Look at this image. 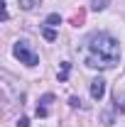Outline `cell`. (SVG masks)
Wrapping results in <instances>:
<instances>
[{
    "mask_svg": "<svg viewBox=\"0 0 125 127\" xmlns=\"http://www.w3.org/2000/svg\"><path fill=\"white\" fill-rule=\"evenodd\" d=\"M54 103V95L47 93V95H42V100H39V105H37V115L39 117H47L49 115V105Z\"/></svg>",
    "mask_w": 125,
    "mask_h": 127,
    "instance_id": "4",
    "label": "cell"
},
{
    "mask_svg": "<svg viewBox=\"0 0 125 127\" xmlns=\"http://www.w3.org/2000/svg\"><path fill=\"white\" fill-rule=\"evenodd\" d=\"M69 71H71V64L64 61L62 64V71H59V81H66V78H69Z\"/></svg>",
    "mask_w": 125,
    "mask_h": 127,
    "instance_id": "5",
    "label": "cell"
},
{
    "mask_svg": "<svg viewBox=\"0 0 125 127\" xmlns=\"http://www.w3.org/2000/svg\"><path fill=\"white\" fill-rule=\"evenodd\" d=\"M83 61L88 68H113L120 61V47L118 39L108 32H98L86 44V56Z\"/></svg>",
    "mask_w": 125,
    "mask_h": 127,
    "instance_id": "1",
    "label": "cell"
},
{
    "mask_svg": "<svg viewBox=\"0 0 125 127\" xmlns=\"http://www.w3.org/2000/svg\"><path fill=\"white\" fill-rule=\"evenodd\" d=\"M12 54H15V59H20V64H25V66H37V64H39L37 54L30 49L27 42H17L15 49H12Z\"/></svg>",
    "mask_w": 125,
    "mask_h": 127,
    "instance_id": "2",
    "label": "cell"
},
{
    "mask_svg": "<svg viewBox=\"0 0 125 127\" xmlns=\"http://www.w3.org/2000/svg\"><path fill=\"white\" fill-rule=\"evenodd\" d=\"M59 22H62V17H59V15H49V17H47V22H44V25H47V27H52V30H54V27H57Z\"/></svg>",
    "mask_w": 125,
    "mask_h": 127,
    "instance_id": "6",
    "label": "cell"
},
{
    "mask_svg": "<svg viewBox=\"0 0 125 127\" xmlns=\"http://www.w3.org/2000/svg\"><path fill=\"white\" fill-rule=\"evenodd\" d=\"M44 39H49V42H54V39H57V34H54V30H52V27H47V30H44Z\"/></svg>",
    "mask_w": 125,
    "mask_h": 127,
    "instance_id": "7",
    "label": "cell"
},
{
    "mask_svg": "<svg viewBox=\"0 0 125 127\" xmlns=\"http://www.w3.org/2000/svg\"><path fill=\"white\" fill-rule=\"evenodd\" d=\"M17 127H30V120H27V117H20V120H17Z\"/></svg>",
    "mask_w": 125,
    "mask_h": 127,
    "instance_id": "8",
    "label": "cell"
},
{
    "mask_svg": "<svg viewBox=\"0 0 125 127\" xmlns=\"http://www.w3.org/2000/svg\"><path fill=\"white\" fill-rule=\"evenodd\" d=\"M69 105H71V108H78V105H81V100H78V98H71V100H69Z\"/></svg>",
    "mask_w": 125,
    "mask_h": 127,
    "instance_id": "9",
    "label": "cell"
},
{
    "mask_svg": "<svg viewBox=\"0 0 125 127\" xmlns=\"http://www.w3.org/2000/svg\"><path fill=\"white\" fill-rule=\"evenodd\" d=\"M106 95V81L103 78H93L91 81V98L93 100H101Z\"/></svg>",
    "mask_w": 125,
    "mask_h": 127,
    "instance_id": "3",
    "label": "cell"
}]
</instances>
